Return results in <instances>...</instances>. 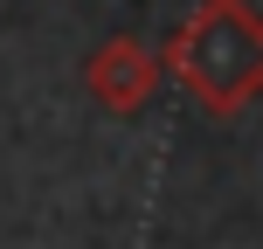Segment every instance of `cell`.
Returning a JSON list of instances; mask_svg holds the SVG:
<instances>
[{"label": "cell", "mask_w": 263, "mask_h": 249, "mask_svg": "<svg viewBox=\"0 0 263 249\" xmlns=\"http://www.w3.org/2000/svg\"><path fill=\"white\" fill-rule=\"evenodd\" d=\"M159 49H145L139 35H111L104 49L83 63V83H90V97L104 111H118V118H139L145 104H153V90H159Z\"/></svg>", "instance_id": "obj_2"}, {"label": "cell", "mask_w": 263, "mask_h": 249, "mask_svg": "<svg viewBox=\"0 0 263 249\" xmlns=\"http://www.w3.org/2000/svg\"><path fill=\"white\" fill-rule=\"evenodd\" d=\"M159 69L180 76V90L208 118L242 111L263 83V21H256V7L250 0H201L187 14V28L159 49Z\"/></svg>", "instance_id": "obj_1"}]
</instances>
